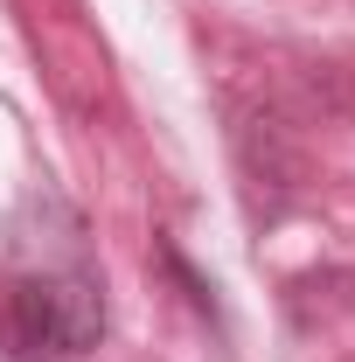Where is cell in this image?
Segmentation results:
<instances>
[{"label":"cell","instance_id":"6da1fadb","mask_svg":"<svg viewBox=\"0 0 355 362\" xmlns=\"http://www.w3.org/2000/svg\"><path fill=\"white\" fill-rule=\"evenodd\" d=\"M98 334H105V300L84 272H28L0 300V341L21 362L84 356Z\"/></svg>","mask_w":355,"mask_h":362}]
</instances>
